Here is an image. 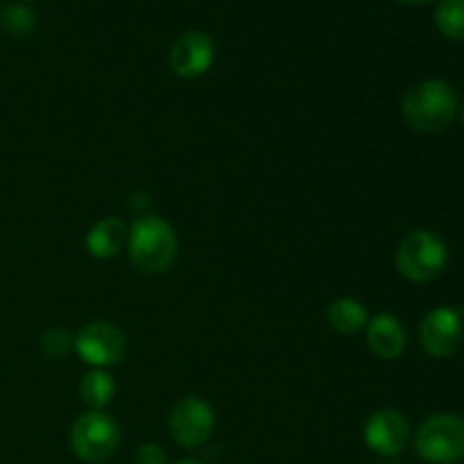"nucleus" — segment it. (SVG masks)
<instances>
[{
	"mask_svg": "<svg viewBox=\"0 0 464 464\" xmlns=\"http://www.w3.org/2000/svg\"><path fill=\"white\" fill-rule=\"evenodd\" d=\"M460 109L458 91L447 80H424L411 86L401 100L403 121L424 134H440L453 125Z\"/></svg>",
	"mask_w": 464,
	"mask_h": 464,
	"instance_id": "obj_1",
	"label": "nucleus"
},
{
	"mask_svg": "<svg viewBox=\"0 0 464 464\" xmlns=\"http://www.w3.org/2000/svg\"><path fill=\"white\" fill-rule=\"evenodd\" d=\"M177 234L168 220L159 216H139L127 234V254L136 270L145 275H163L177 258Z\"/></svg>",
	"mask_w": 464,
	"mask_h": 464,
	"instance_id": "obj_2",
	"label": "nucleus"
},
{
	"mask_svg": "<svg viewBox=\"0 0 464 464\" xmlns=\"http://www.w3.org/2000/svg\"><path fill=\"white\" fill-rule=\"evenodd\" d=\"M449 263V249L435 231L417 229L401 240L397 249V270L412 284L438 279Z\"/></svg>",
	"mask_w": 464,
	"mask_h": 464,
	"instance_id": "obj_3",
	"label": "nucleus"
},
{
	"mask_svg": "<svg viewBox=\"0 0 464 464\" xmlns=\"http://www.w3.org/2000/svg\"><path fill=\"white\" fill-rule=\"evenodd\" d=\"M415 449L430 464H456L464 458V420L456 412L426 417L415 433Z\"/></svg>",
	"mask_w": 464,
	"mask_h": 464,
	"instance_id": "obj_4",
	"label": "nucleus"
},
{
	"mask_svg": "<svg viewBox=\"0 0 464 464\" xmlns=\"http://www.w3.org/2000/svg\"><path fill=\"white\" fill-rule=\"evenodd\" d=\"M121 444V429L104 411H89L75 420L71 429V449L80 460L102 462Z\"/></svg>",
	"mask_w": 464,
	"mask_h": 464,
	"instance_id": "obj_5",
	"label": "nucleus"
},
{
	"mask_svg": "<svg viewBox=\"0 0 464 464\" xmlns=\"http://www.w3.org/2000/svg\"><path fill=\"white\" fill-rule=\"evenodd\" d=\"M125 334L111 322H91L72 340L77 356L93 370H107L125 356Z\"/></svg>",
	"mask_w": 464,
	"mask_h": 464,
	"instance_id": "obj_6",
	"label": "nucleus"
},
{
	"mask_svg": "<svg viewBox=\"0 0 464 464\" xmlns=\"http://www.w3.org/2000/svg\"><path fill=\"white\" fill-rule=\"evenodd\" d=\"M168 429L179 447L198 449L211 440L216 430V412L204 399L186 397L172 408Z\"/></svg>",
	"mask_w": 464,
	"mask_h": 464,
	"instance_id": "obj_7",
	"label": "nucleus"
},
{
	"mask_svg": "<svg viewBox=\"0 0 464 464\" xmlns=\"http://www.w3.org/2000/svg\"><path fill=\"white\" fill-rule=\"evenodd\" d=\"M362 438H365L367 449L376 456L392 458L399 456L411 442V424L394 408H381L372 412L370 420L365 421Z\"/></svg>",
	"mask_w": 464,
	"mask_h": 464,
	"instance_id": "obj_8",
	"label": "nucleus"
},
{
	"mask_svg": "<svg viewBox=\"0 0 464 464\" xmlns=\"http://www.w3.org/2000/svg\"><path fill=\"white\" fill-rule=\"evenodd\" d=\"M168 62H170L172 72L177 77H184V80L202 77L216 62V44H213V39L207 32H184L172 44Z\"/></svg>",
	"mask_w": 464,
	"mask_h": 464,
	"instance_id": "obj_9",
	"label": "nucleus"
},
{
	"mask_svg": "<svg viewBox=\"0 0 464 464\" xmlns=\"http://www.w3.org/2000/svg\"><path fill=\"white\" fill-rule=\"evenodd\" d=\"M462 340L460 313L449 306L433 308L420 326V343L433 358H449L458 352Z\"/></svg>",
	"mask_w": 464,
	"mask_h": 464,
	"instance_id": "obj_10",
	"label": "nucleus"
},
{
	"mask_svg": "<svg viewBox=\"0 0 464 464\" xmlns=\"http://www.w3.org/2000/svg\"><path fill=\"white\" fill-rule=\"evenodd\" d=\"M406 329L392 313H379L367 322V344L381 361H397L406 352Z\"/></svg>",
	"mask_w": 464,
	"mask_h": 464,
	"instance_id": "obj_11",
	"label": "nucleus"
},
{
	"mask_svg": "<svg viewBox=\"0 0 464 464\" xmlns=\"http://www.w3.org/2000/svg\"><path fill=\"white\" fill-rule=\"evenodd\" d=\"M127 234H130V227L125 225L122 218H102V220L95 222L89 229V234H86V249H89V254L93 258L109 261V258L118 256V252L125 247Z\"/></svg>",
	"mask_w": 464,
	"mask_h": 464,
	"instance_id": "obj_12",
	"label": "nucleus"
},
{
	"mask_svg": "<svg viewBox=\"0 0 464 464\" xmlns=\"http://www.w3.org/2000/svg\"><path fill=\"white\" fill-rule=\"evenodd\" d=\"M326 320H329L331 329L338 331V334L353 335L358 331L367 329L370 315H367V308L358 299L340 297L329 304V308H326Z\"/></svg>",
	"mask_w": 464,
	"mask_h": 464,
	"instance_id": "obj_13",
	"label": "nucleus"
},
{
	"mask_svg": "<svg viewBox=\"0 0 464 464\" xmlns=\"http://www.w3.org/2000/svg\"><path fill=\"white\" fill-rule=\"evenodd\" d=\"M80 397L91 411H104L116 397V381L107 370H91L82 376Z\"/></svg>",
	"mask_w": 464,
	"mask_h": 464,
	"instance_id": "obj_14",
	"label": "nucleus"
},
{
	"mask_svg": "<svg viewBox=\"0 0 464 464\" xmlns=\"http://www.w3.org/2000/svg\"><path fill=\"white\" fill-rule=\"evenodd\" d=\"M435 25L451 41H464V0H440L435 7Z\"/></svg>",
	"mask_w": 464,
	"mask_h": 464,
	"instance_id": "obj_15",
	"label": "nucleus"
},
{
	"mask_svg": "<svg viewBox=\"0 0 464 464\" xmlns=\"http://www.w3.org/2000/svg\"><path fill=\"white\" fill-rule=\"evenodd\" d=\"M0 21L7 27L9 32H16V34H25V32L32 30L34 25V14L30 12L23 5H7L0 14Z\"/></svg>",
	"mask_w": 464,
	"mask_h": 464,
	"instance_id": "obj_16",
	"label": "nucleus"
},
{
	"mask_svg": "<svg viewBox=\"0 0 464 464\" xmlns=\"http://www.w3.org/2000/svg\"><path fill=\"white\" fill-rule=\"evenodd\" d=\"M72 335L68 334L66 329H59V326H53V329H48L44 334V338H41V349H44L45 356H53V358H59L63 356V353H68L72 349Z\"/></svg>",
	"mask_w": 464,
	"mask_h": 464,
	"instance_id": "obj_17",
	"label": "nucleus"
},
{
	"mask_svg": "<svg viewBox=\"0 0 464 464\" xmlns=\"http://www.w3.org/2000/svg\"><path fill=\"white\" fill-rule=\"evenodd\" d=\"M136 464H168V456L159 444H143L136 449Z\"/></svg>",
	"mask_w": 464,
	"mask_h": 464,
	"instance_id": "obj_18",
	"label": "nucleus"
},
{
	"mask_svg": "<svg viewBox=\"0 0 464 464\" xmlns=\"http://www.w3.org/2000/svg\"><path fill=\"white\" fill-rule=\"evenodd\" d=\"M399 3H403V5H424V3H429V0H399Z\"/></svg>",
	"mask_w": 464,
	"mask_h": 464,
	"instance_id": "obj_19",
	"label": "nucleus"
},
{
	"mask_svg": "<svg viewBox=\"0 0 464 464\" xmlns=\"http://www.w3.org/2000/svg\"><path fill=\"white\" fill-rule=\"evenodd\" d=\"M175 464H202V462H195V460H181V462H175Z\"/></svg>",
	"mask_w": 464,
	"mask_h": 464,
	"instance_id": "obj_20",
	"label": "nucleus"
},
{
	"mask_svg": "<svg viewBox=\"0 0 464 464\" xmlns=\"http://www.w3.org/2000/svg\"><path fill=\"white\" fill-rule=\"evenodd\" d=\"M460 113H462V122H464V102H462V107H460Z\"/></svg>",
	"mask_w": 464,
	"mask_h": 464,
	"instance_id": "obj_21",
	"label": "nucleus"
}]
</instances>
